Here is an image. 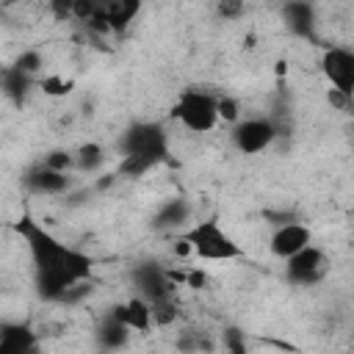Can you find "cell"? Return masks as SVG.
<instances>
[{
	"label": "cell",
	"mask_w": 354,
	"mask_h": 354,
	"mask_svg": "<svg viewBox=\"0 0 354 354\" xmlns=\"http://www.w3.org/2000/svg\"><path fill=\"white\" fill-rule=\"evenodd\" d=\"M14 230L19 232V238L28 246V254H30V263H33L36 293L44 301H58L61 304L66 288L91 277L94 260L86 252L58 241L50 230H44L30 216H22L14 224Z\"/></svg>",
	"instance_id": "obj_1"
},
{
	"label": "cell",
	"mask_w": 354,
	"mask_h": 354,
	"mask_svg": "<svg viewBox=\"0 0 354 354\" xmlns=\"http://www.w3.org/2000/svg\"><path fill=\"white\" fill-rule=\"evenodd\" d=\"M180 238L188 243V252L196 260H207V263H227L243 254V246L216 221V218H205V221H194L191 227H185L180 232Z\"/></svg>",
	"instance_id": "obj_2"
},
{
	"label": "cell",
	"mask_w": 354,
	"mask_h": 354,
	"mask_svg": "<svg viewBox=\"0 0 354 354\" xmlns=\"http://www.w3.org/2000/svg\"><path fill=\"white\" fill-rule=\"evenodd\" d=\"M216 97L218 94H210L207 88H199V86L183 88L171 105V119L188 133H196V136L210 133L221 122L218 108H216Z\"/></svg>",
	"instance_id": "obj_3"
},
{
	"label": "cell",
	"mask_w": 354,
	"mask_h": 354,
	"mask_svg": "<svg viewBox=\"0 0 354 354\" xmlns=\"http://www.w3.org/2000/svg\"><path fill=\"white\" fill-rule=\"evenodd\" d=\"M282 133L271 116H241L238 122H232L230 130V141L241 155H260Z\"/></svg>",
	"instance_id": "obj_4"
},
{
	"label": "cell",
	"mask_w": 354,
	"mask_h": 354,
	"mask_svg": "<svg viewBox=\"0 0 354 354\" xmlns=\"http://www.w3.org/2000/svg\"><path fill=\"white\" fill-rule=\"evenodd\" d=\"M122 155H144L155 163H160L169 155V133L158 122H136L127 127L119 138Z\"/></svg>",
	"instance_id": "obj_5"
},
{
	"label": "cell",
	"mask_w": 354,
	"mask_h": 354,
	"mask_svg": "<svg viewBox=\"0 0 354 354\" xmlns=\"http://www.w3.org/2000/svg\"><path fill=\"white\" fill-rule=\"evenodd\" d=\"M321 72L335 91L351 97L354 91V53L343 44H332L321 53Z\"/></svg>",
	"instance_id": "obj_6"
},
{
	"label": "cell",
	"mask_w": 354,
	"mask_h": 354,
	"mask_svg": "<svg viewBox=\"0 0 354 354\" xmlns=\"http://www.w3.org/2000/svg\"><path fill=\"white\" fill-rule=\"evenodd\" d=\"M285 271H288V279L296 282V285H315L324 274H326V254L324 249H318L313 241L307 246H301L299 252H293L290 257H285Z\"/></svg>",
	"instance_id": "obj_7"
},
{
	"label": "cell",
	"mask_w": 354,
	"mask_h": 354,
	"mask_svg": "<svg viewBox=\"0 0 354 354\" xmlns=\"http://www.w3.org/2000/svg\"><path fill=\"white\" fill-rule=\"evenodd\" d=\"M144 8V0H97L94 19L88 25L100 30H124Z\"/></svg>",
	"instance_id": "obj_8"
},
{
	"label": "cell",
	"mask_w": 354,
	"mask_h": 354,
	"mask_svg": "<svg viewBox=\"0 0 354 354\" xmlns=\"http://www.w3.org/2000/svg\"><path fill=\"white\" fill-rule=\"evenodd\" d=\"M310 241H313L310 227L301 224V221H296V218H290V221H282V224L274 227V232H271V238H268V249H271L274 257L285 260V257H290L293 252H299L301 246H307Z\"/></svg>",
	"instance_id": "obj_9"
},
{
	"label": "cell",
	"mask_w": 354,
	"mask_h": 354,
	"mask_svg": "<svg viewBox=\"0 0 354 354\" xmlns=\"http://www.w3.org/2000/svg\"><path fill=\"white\" fill-rule=\"evenodd\" d=\"M22 183L30 194H39V196H58V194H66L72 185L69 171H55V169H47L44 163L30 169Z\"/></svg>",
	"instance_id": "obj_10"
},
{
	"label": "cell",
	"mask_w": 354,
	"mask_h": 354,
	"mask_svg": "<svg viewBox=\"0 0 354 354\" xmlns=\"http://www.w3.org/2000/svg\"><path fill=\"white\" fill-rule=\"evenodd\" d=\"M130 332H138V335H147L152 332V313H149V301L144 296H130L127 301L116 304L111 310Z\"/></svg>",
	"instance_id": "obj_11"
},
{
	"label": "cell",
	"mask_w": 354,
	"mask_h": 354,
	"mask_svg": "<svg viewBox=\"0 0 354 354\" xmlns=\"http://www.w3.org/2000/svg\"><path fill=\"white\" fill-rule=\"evenodd\" d=\"M36 348V332L28 324H0V354H22Z\"/></svg>",
	"instance_id": "obj_12"
},
{
	"label": "cell",
	"mask_w": 354,
	"mask_h": 354,
	"mask_svg": "<svg viewBox=\"0 0 354 354\" xmlns=\"http://www.w3.org/2000/svg\"><path fill=\"white\" fill-rule=\"evenodd\" d=\"M282 17H285V25H288L290 33H296V36H313L315 8L307 0H288L285 8H282Z\"/></svg>",
	"instance_id": "obj_13"
},
{
	"label": "cell",
	"mask_w": 354,
	"mask_h": 354,
	"mask_svg": "<svg viewBox=\"0 0 354 354\" xmlns=\"http://www.w3.org/2000/svg\"><path fill=\"white\" fill-rule=\"evenodd\" d=\"M185 221H191V207H188L185 199H169L155 213V227L158 230H180Z\"/></svg>",
	"instance_id": "obj_14"
},
{
	"label": "cell",
	"mask_w": 354,
	"mask_h": 354,
	"mask_svg": "<svg viewBox=\"0 0 354 354\" xmlns=\"http://www.w3.org/2000/svg\"><path fill=\"white\" fill-rule=\"evenodd\" d=\"M130 335H133V332H130L113 313L97 326V337H100V346H102V348H122V346H127Z\"/></svg>",
	"instance_id": "obj_15"
},
{
	"label": "cell",
	"mask_w": 354,
	"mask_h": 354,
	"mask_svg": "<svg viewBox=\"0 0 354 354\" xmlns=\"http://www.w3.org/2000/svg\"><path fill=\"white\" fill-rule=\"evenodd\" d=\"M149 313H152V326H171L180 315V307H177V299H174V290L171 293H163V296H155L149 299Z\"/></svg>",
	"instance_id": "obj_16"
},
{
	"label": "cell",
	"mask_w": 354,
	"mask_h": 354,
	"mask_svg": "<svg viewBox=\"0 0 354 354\" xmlns=\"http://www.w3.org/2000/svg\"><path fill=\"white\" fill-rule=\"evenodd\" d=\"M105 163V152L100 144H83L77 152H75V169L77 171H94Z\"/></svg>",
	"instance_id": "obj_17"
},
{
	"label": "cell",
	"mask_w": 354,
	"mask_h": 354,
	"mask_svg": "<svg viewBox=\"0 0 354 354\" xmlns=\"http://www.w3.org/2000/svg\"><path fill=\"white\" fill-rule=\"evenodd\" d=\"M47 169H55V171H69L75 169V152H66V149H55L50 155H44L41 160Z\"/></svg>",
	"instance_id": "obj_18"
},
{
	"label": "cell",
	"mask_w": 354,
	"mask_h": 354,
	"mask_svg": "<svg viewBox=\"0 0 354 354\" xmlns=\"http://www.w3.org/2000/svg\"><path fill=\"white\" fill-rule=\"evenodd\" d=\"M243 8H246V3L243 0H216V14L221 17V19H241L243 17Z\"/></svg>",
	"instance_id": "obj_19"
},
{
	"label": "cell",
	"mask_w": 354,
	"mask_h": 354,
	"mask_svg": "<svg viewBox=\"0 0 354 354\" xmlns=\"http://www.w3.org/2000/svg\"><path fill=\"white\" fill-rule=\"evenodd\" d=\"M41 64H44V61H41V55H39L36 50H28V53H22V55L17 58V64H14V66H17L19 72H25V75H30V77H33V75L41 69Z\"/></svg>",
	"instance_id": "obj_20"
},
{
	"label": "cell",
	"mask_w": 354,
	"mask_h": 354,
	"mask_svg": "<svg viewBox=\"0 0 354 354\" xmlns=\"http://www.w3.org/2000/svg\"><path fill=\"white\" fill-rule=\"evenodd\" d=\"M47 8L55 19H72V8H75V0H47Z\"/></svg>",
	"instance_id": "obj_21"
},
{
	"label": "cell",
	"mask_w": 354,
	"mask_h": 354,
	"mask_svg": "<svg viewBox=\"0 0 354 354\" xmlns=\"http://www.w3.org/2000/svg\"><path fill=\"white\" fill-rule=\"evenodd\" d=\"M6 3H17V0H6Z\"/></svg>",
	"instance_id": "obj_22"
}]
</instances>
